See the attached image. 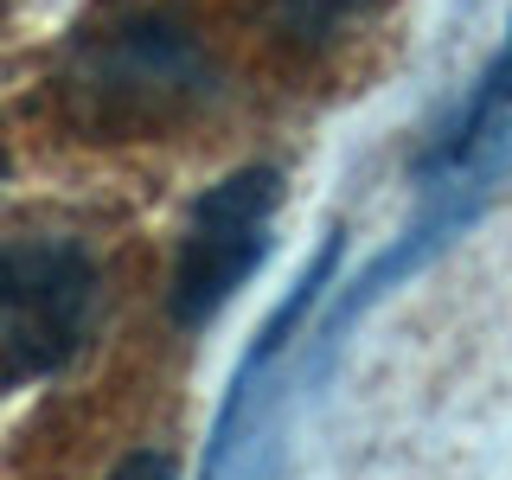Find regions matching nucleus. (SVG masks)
I'll return each instance as SVG.
<instances>
[{
	"mask_svg": "<svg viewBox=\"0 0 512 480\" xmlns=\"http://www.w3.org/2000/svg\"><path fill=\"white\" fill-rule=\"evenodd\" d=\"M96 301L90 256L64 237L0 244V397L32 378H52L77 352Z\"/></svg>",
	"mask_w": 512,
	"mask_h": 480,
	"instance_id": "1",
	"label": "nucleus"
},
{
	"mask_svg": "<svg viewBox=\"0 0 512 480\" xmlns=\"http://www.w3.org/2000/svg\"><path fill=\"white\" fill-rule=\"evenodd\" d=\"M276 205H282V173L276 167H237L192 205L186 237H180V263H173V288H167L173 327L199 333L231 308V295L269 256Z\"/></svg>",
	"mask_w": 512,
	"mask_h": 480,
	"instance_id": "2",
	"label": "nucleus"
},
{
	"mask_svg": "<svg viewBox=\"0 0 512 480\" xmlns=\"http://www.w3.org/2000/svg\"><path fill=\"white\" fill-rule=\"evenodd\" d=\"M205 77H212L205 71V52L186 26L128 20L90 52L84 90L103 109H122V116H167V109H180L205 90Z\"/></svg>",
	"mask_w": 512,
	"mask_h": 480,
	"instance_id": "3",
	"label": "nucleus"
},
{
	"mask_svg": "<svg viewBox=\"0 0 512 480\" xmlns=\"http://www.w3.org/2000/svg\"><path fill=\"white\" fill-rule=\"evenodd\" d=\"M333 263H340V231H327L320 256H314L308 269H301V282L288 288V301L263 320L256 346L244 352V359H237L231 391H224L218 423H212V442H205V480H231L237 448H244V436H256V404H263V391H269V372H276V365L288 359V346H295V333H301V320H308V308L320 301V288L333 282Z\"/></svg>",
	"mask_w": 512,
	"mask_h": 480,
	"instance_id": "4",
	"label": "nucleus"
},
{
	"mask_svg": "<svg viewBox=\"0 0 512 480\" xmlns=\"http://www.w3.org/2000/svg\"><path fill=\"white\" fill-rule=\"evenodd\" d=\"M512 141V32L506 45L493 52V64L474 77L468 103L442 122V135L429 141V154L416 160V173L436 186H468V180H487L500 167V148Z\"/></svg>",
	"mask_w": 512,
	"mask_h": 480,
	"instance_id": "5",
	"label": "nucleus"
},
{
	"mask_svg": "<svg viewBox=\"0 0 512 480\" xmlns=\"http://www.w3.org/2000/svg\"><path fill=\"white\" fill-rule=\"evenodd\" d=\"M263 7H269V26H276L288 45H327V39H340L372 0H263Z\"/></svg>",
	"mask_w": 512,
	"mask_h": 480,
	"instance_id": "6",
	"label": "nucleus"
},
{
	"mask_svg": "<svg viewBox=\"0 0 512 480\" xmlns=\"http://www.w3.org/2000/svg\"><path fill=\"white\" fill-rule=\"evenodd\" d=\"M103 480H173V461L154 455V448H141V455H122Z\"/></svg>",
	"mask_w": 512,
	"mask_h": 480,
	"instance_id": "7",
	"label": "nucleus"
},
{
	"mask_svg": "<svg viewBox=\"0 0 512 480\" xmlns=\"http://www.w3.org/2000/svg\"><path fill=\"white\" fill-rule=\"evenodd\" d=\"M0 173H7V141H0Z\"/></svg>",
	"mask_w": 512,
	"mask_h": 480,
	"instance_id": "8",
	"label": "nucleus"
}]
</instances>
